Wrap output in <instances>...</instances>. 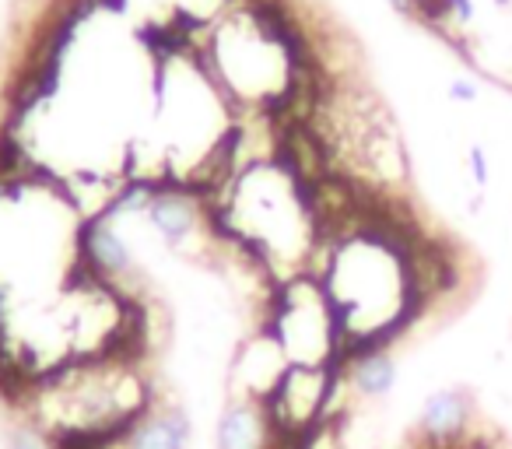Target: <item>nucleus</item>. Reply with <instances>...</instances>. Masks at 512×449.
Wrapping results in <instances>:
<instances>
[{"label":"nucleus","instance_id":"f257e3e1","mask_svg":"<svg viewBox=\"0 0 512 449\" xmlns=\"http://www.w3.org/2000/svg\"><path fill=\"white\" fill-rule=\"evenodd\" d=\"M288 369H292V362H288L274 330H249L225 362V400H260V404H267Z\"/></svg>","mask_w":512,"mask_h":449},{"label":"nucleus","instance_id":"f03ea898","mask_svg":"<svg viewBox=\"0 0 512 449\" xmlns=\"http://www.w3.org/2000/svg\"><path fill=\"white\" fill-rule=\"evenodd\" d=\"M334 383V365L330 369H306V365H292L267 400V414L274 421V432L302 439L313 428L327 425L323 421V407H327V393Z\"/></svg>","mask_w":512,"mask_h":449},{"label":"nucleus","instance_id":"7ed1b4c3","mask_svg":"<svg viewBox=\"0 0 512 449\" xmlns=\"http://www.w3.org/2000/svg\"><path fill=\"white\" fill-rule=\"evenodd\" d=\"M78 257L88 278L106 288H120L137 274L134 253H130L123 232L116 229V218L109 214H88L78 225Z\"/></svg>","mask_w":512,"mask_h":449},{"label":"nucleus","instance_id":"20e7f679","mask_svg":"<svg viewBox=\"0 0 512 449\" xmlns=\"http://www.w3.org/2000/svg\"><path fill=\"white\" fill-rule=\"evenodd\" d=\"M474 432V397L463 386H442L428 393L418 411V435L421 446L428 449H460L463 439Z\"/></svg>","mask_w":512,"mask_h":449},{"label":"nucleus","instance_id":"39448f33","mask_svg":"<svg viewBox=\"0 0 512 449\" xmlns=\"http://www.w3.org/2000/svg\"><path fill=\"white\" fill-rule=\"evenodd\" d=\"M144 221H148V229L172 253H186V246L193 243V236L204 225V214H200V204L190 190H183V186H158L148 211H144Z\"/></svg>","mask_w":512,"mask_h":449},{"label":"nucleus","instance_id":"423d86ee","mask_svg":"<svg viewBox=\"0 0 512 449\" xmlns=\"http://www.w3.org/2000/svg\"><path fill=\"white\" fill-rule=\"evenodd\" d=\"M278 432L260 400H225L214 421V449H274Z\"/></svg>","mask_w":512,"mask_h":449},{"label":"nucleus","instance_id":"0eeeda50","mask_svg":"<svg viewBox=\"0 0 512 449\" xmlns=\"http://www.w3.org/2000/svg\"><path fill=\"white\" fill-rule=\"evenodd\" d=\"M193 421L183 407L151 404L130 428L116 435V449H190Z\"/></svg>","mask_w":512,"mask_h":449},{"label":"nucleus","instance_id":"6e6552de","mask_svg":"<svg viewBox=\"0 0 512 449\" xmlns=\"http://www.w3.org/2000/svg\"><path fill=\"white\" fill-rule=\"evenodd\" d=\"M344 376H348L351 390L358 400H383L397 386V358L390 351H372V355H358L344 365Z\"/></svg>","mask_w":512,"mask_h":449},{"label":"nucleus","instance_id":"1a4fd4ad","mask_svg":"<svg viewBox=\"0 0 512 449\" xmlns=\"http://www.w3.org/2000/svg\"><path fill=\"white\" fill-rule=\"evenodd\" d=\"M365 400H358L348 414L334 421V435L341 449H379V418L365 411Z\"/></svg>","mask_w":512,"mask_h":449},{"label":"nucleus","instance_id":"9d476101","mask_svg":"<svg viewBox=\"0 0 512 449\" xmlns=\"http://www.w3.org/2000/svg\"><path fill=\"white\" fill-rule=\"evenodd\" d=\"M4 449H60V446L43 425H36V421H18L8 432V439H4Z\"/></svg>","mask_w":512,"mask_h":449},{"label":"nucleus","instance_id":"9b49d317","mask_svg":"<svg viewBox=\"0 0 512 449\" xmlns=\"http://www.w3.org/2000/svg\"><path fill=\"white\" fill-rule=\"evenodd\" d=\"M446 11H449V25H453L456 32H467L477 18L474 0H446Z\"/></svg>","mask_w":512,"mask_h":449},{"label":"nucleus","instance_id":"f8f14e48","mask_svg":"<svg viewBox=\"0 0 512 449\" xmlns=\"http://www.w3.org/2000/svg\"><path fill=\"white\" fill-rule=\"evenodd\" d=\"M467 169H470V176H474V183L481 186H488L491 183V165H488V151L481 148V144H470V151H467Z\"/></svg>","mask_w":512,"mask_h":449},{"label":"nucleus","instance_id":"ddd939ff","mask_svg":"<svg viewBox=\"0 0 512 449\" xmlns=\"http://www.w3.org/2000/svg\"><path fill=\"white\" fill-rule=\"evenodd\" d=\"M446 95H449V102H463V106H474L477 102V85L470 78H453L449 81V88H446Z\"/></svg>","mask_w":512,"mask_h":449},{"label":"nucleus","instance_id":"4468645a","mask_svg":"<svg viewBox=\"0 0 512 449\" xmlns=\"http://www.w3.org/2000/svg\"><path fill=\"white\" fill-rule=\"evenodd\" d=\"M393 11H397L400 18H407V22H414V0H386Z\"/></svg>","mask_w":512,"mask_h":449}]
</instances>
